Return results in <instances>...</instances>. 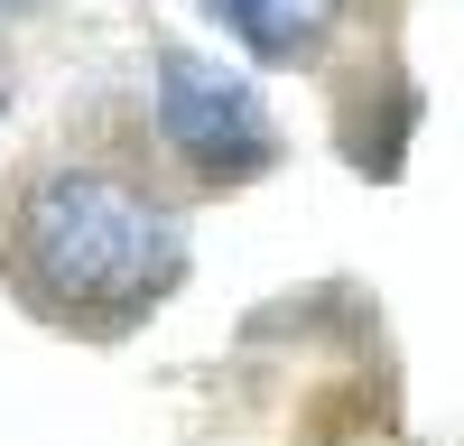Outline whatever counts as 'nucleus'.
Wrapping results in <instances>:
<instances>
[{
  "mask_svg": "<svg viewBox=\"0 0 464 446\" xmlns=\"http://www.w3.org/2000/svg\"><path fill=\"white\" fill-rule=\"evenodd\" d=\"M159 140L196 177H251V168H269V149H279L251 74L205 65V56H159Z\"/></svg>",
  "mask_w": 464,
  "mask_h": 446,
  "instance_id": "2",
  "label": "nucleus"
},
{
  "mask_svg": "<svg viewBox=\"0 0 464 446\" xmlns=\"http://www.w3.org/2000/svg\"><path fill=\"white\" fill-rule=\"evenodd\" d=\"M205 10L242 37L251 56H306V47L343 19V0H205Z\"/></svg>",
  "mask_w": 464,
  "mask_h": 446,
  "instance_id": "3",
  "label": "nucleus"
},
{
  "mask_svg": "<svg viewBox=\"0 0 464 446\" xmlns=\"http://www.w3.org/2000/svg\"><path fill=\"white\" fill-rule=\"evenodd\" d=\"M0 93H10V84H0Z\"/></svg>",
  "mask_w": 464,
  "mask_h": 446,
  "instance_id": "4",
  "label": "nucleus"
},
{
  "mask_svg": "<svg viewBox=\"0 0 464 446\" xmlns=\"http://www.w3.org/2000/svg\"><path fill=\"white\" fill-rule=\"evenodd\" d=\"M10 242L37 297H56L65 316H140L186 260L177 214L111 168H37L19 186Z\"/></svg>",
  "mask_w": 464,
  "mask_h": 446,
  "instance_id": "1",
  "label": "nucleus"
}]
</instances>
